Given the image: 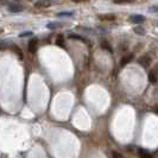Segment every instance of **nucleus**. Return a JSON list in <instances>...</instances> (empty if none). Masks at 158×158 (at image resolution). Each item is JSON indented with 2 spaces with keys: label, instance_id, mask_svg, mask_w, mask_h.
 Here are the masks:
<instances>
[{
  "label": "nucleus",
  "instance_id": "obj_23",
  "mask_svg": "<svg viewBox=\"0 0 158 158\" xmlns=\"http://www.w3.org/2000/svg\"><path fill=\"white\" fill-rule=\"evenodd\" d=\"M155 69H156V70H155V73H156V74H158V64H157V67H156Z\"/></svg>",
  "mask_w": 158,
  "mask_h": 158
},
{
  "label": "nucleus",
  "instance_id": "obj_5",
  "mask_svg": "<svg viewBox=\"0 0 158 158\" xmlns=\"http://www.w3.org/2000/svg\"><path fill=\"white\" fill-rule=\"evenodd\" d=\"M132 58H133V55H132V54H130V55H127V56H124V57L121 58V61H120V67H125L127 63H130V62L132 61Z\"/></svg>",
  "mask_w": 158,
  "mask_h": 158
},
{
  "label": "nucleus",
  "instance_id": "obj_1",
  "mask_svg": "<svg viewBox=\"0 0 158 158\" xmlns=\"http://www.w3.org/2000/svg\"><path fill=\"white\" fill-rule=\"evenodd\" d=\"M27 49H29V51L31 54H35L37 51V49H38V40L37 38H32L29 42V44H27Z\"/></svg>",
  "mask_w": 158,
  "mask_h": 158
},
{
  "label": "nucleus",
  "instance_id": "obj_4",
  "mask_svg": "<svg viewBox=\"0 0 158 158\" xmlns=\"http://www.w3.org/2000/svg\"><path fill=\"white\" fill-rule=\"evenodd\" d=\"M144 20H145L144 17L140 15H133V16L130 17V22L132 24H142Z\"/></svg>",
  "mask_w": 158,
  "mask_h": 158
},
{
  "label": "nucleus",
  "instance_id": "obj_3",
  "mask_svg": "<svg viewBox=\"0 0 158 158\" xmlns=\"http://www.w3.org/2000/svg\"><path fill=\"white\" fill-rule=\"evenodd\" d=\"M7 10L12 13H18V12H22L24 10V7L22 5H17V4H11L7 6Z\"/></svg>",
  "mask_w": 158,
  "mask_h": 158
},
{
  "label": "nucleus",
  "instance_id": "obj_21",
  "mask_svg": "<svg viewBox=\"0 0 158 158\" xmlns=\"http://www.w3.org/2000/svg\"><path fill=\"white\" fill-rule=\"evenodd\" d=\"M30 35H32V32L31 31H29V32H25V33H22L20 36L22 37H25V36H30Z\"/></svg>",
  "mask_w": 158,
  "mask_h": 158
},
{
  "label": "nucleus",
  "instance_id": "obj_19",
  "mask_svg": "<svg viewBox=\"0 0 158 158\" xmlns=\"http://www.w3.org/2000/svg\"><path fill=\"white\" fill-rule=\"evenodd\" d=\"M73 12H64V13H58V16L62 17V16H71Z\"/></svg>",
  "mask_w": 158,
  "mask_h": 158
},
{
  "label": "nucleus",
  "instance_id": "obj_22",
  "mask_svg": "<svg viewBox=\"0 0 158 158\" xmlns=\"http://www.w3.org/2000/svg\"><path fill=\"white\" fill-rule=\"evenodd\" d=\"M74 2H82V1H86V0H73Z\"/></svg>",
  "mask_w": 158,
  "mask_h": 158
},
{
  "label": "nucleus",
  "instance_id": "obj_24",
  "mask_svg": "<svg viewBox=\"0 0 158 158\" xmlns=\"http://www.w3.org/2000/svg\"><path fill=\"white\" fill-rule=\"evenodd\" d=\"M1 32H2V29H1V27H0V33H1Z\"/></svg>",
  "mask_w": 158,
  "mask_h": 158
},
{
  "label": "nucleus",
  "instance_id": "obj_25",
  "mask_svg": "<svg viewBox=\"0 0 158 158\" xmlns=\"http://www.w3.org/2000/svg\"><path fill=\"white\" fill-rule=\"evenodd\" d=\"M157 25H158V23H157Z\"/></svg>",
  "mask_w": 158,
  "mask_h": 158
},
{
  "label": "nucleus",
  "instance_id": "obj_6",
  "mask_svg": "<svg viewBox=\"0 0 158 158\" xmlns=\"http://www.w3.org/2000/svg\"><path fill=\"white\" fill-rule=\"evenodd\" d=\"M138 155H139L140 158H153L150 152H148V151L144 150V149H138Z\"/></svg>",
  "mask_w": 158,
  "mask_h": 158
},
{
  "label": "nucleus",
  "instance_id": "obj_12",
  "mask_svg": "<svg viewBox=\"0 0 158 158\" xmlns=\"http://www.w3.org/2000/svg\"><path fill=\"white\" fill-rule=\"evenodd\" d=\"M49 5H50V0H42L38 4H36L37 7H47Z\"/></svg>",
  "mask_w": 158,
  "mask_h": 158
},
{
  "label": "nucleus",
  "instance_id": "obj_2",
  "mask_svg": "<svg viewBox=\"0 0 158 158\" xmlns=\"http://www.w3.org/2000/svg\"><path fill=\"white\" fill-rule=\"evenodd\" d=\"M138 63L140 64L142 67H144V68H148V67H149V65L151 64L150 56L144 55V56H142V57H139V60H138Z\"/></svg>",
  "mask_w": 158,
  "mask_h": 158
},
{
  "label": "nucleus",
  "instance_id": "obj_7",
  "mask_svg": "<svg viewBox=\"0 0 158 158\" xmlns=\"http://www.w3.org/2000/svg\"><path fill=\"white\" fill-rule=\"evenodd\" d=\"M10 47H12V43L11 42H8L7 40H0V50H6Z\"/></svg>",
  "mask_w": 158,
  "mask_h": 158
},
{
  "label": "nucleus",
  "instance_id": "obj_14",
  "mask_svg": "<svg viewBox=\"0 0 158 158\" xmlns=\"http://www.w3.org/2000/svg\"><path fill=\"white\" fill-rule=\"evenodd\" d=\"M99 18L102 19V20H114V19H115V16H114V15H106V16H100Z\"/></svg>",
  "mask_w": 158,
  "mask_h": 158
},
{
  "label": "nucleus",
  "instance_id": "obj_8",
  "mask_svg": "<svg viewBox=\"0 0 158 158\" xmlns=\"http://www.w3.org/2000/svg\"><path fill=\"white\" fill-rule=\"evenodd\" d=\"M12 49L15 50V52L17 54V56L19 57V60H23V51L19 47H17L16 44H12Z\"/></svg>",
  "mask_w": 158,
  "mask_h": 158
},
{
  "label": "nucleus",
  "instance_id": "obj_17",
  "mask_svg": "<svg viewBox=\"0 0 158 158\" xmlns=\"http://www.w3.org/2000/svg\"><path fill=\"white\" fill-rule=\"evenodd\" d=\"M69 38H71V40H82V42H86L81 36H77V35H69Z\"/></svg>",
  "mask_w": 158,
  "mask_h": 158
},
{
  "label": "nucleus",
  "instance_id": "obj_11",
  "mask_svg": "<svg viewBox=\"0 0 158 158\" xmlns=\"http://www.w3.org/2000/svg\"><path fill=\"white\" fill-rule=\"evenodd\" d=\"M101 47L103 48V49H106L107 51H110V52H113V50H112V47H111V44L107 42V40H102L101 42Z\"/></svg>",
  "mask_w": 158,
  "mask_h": 158
},
{
  "label": "nucleus",
  "instance_id": "obj_20",
  "mask_svg": "<svg viewBox=\"0 0 158 158\" xmlns=\"http://www.w3.org/2000/svg\"><path fill=\"white\" fill-rule=\"evenodd\" d=\"M157 12L158 11V6H152V7H150V12Z\"/></svg>",
  "mask_w": 158,
  "mask_h": 158
},
{
  "label": "nucleus",
  "instance_id": "obj_15",
  "mask_svg": "<svg viewBox=\"0 0 158 158\" xmlns=\"http://www.w3.org/2000/svg\"><path fill=\"white\" fill-rule=\"evenodd\" d=\"M133 31L135 33H138V35H145V30L143 27H140V26H135V29H133Z\"/></svg>",
  "mask_w": 158,
  "mask_h": 158
},
{
  "label": "nucleus",
  "instance_id": "obj_13",
  "mask_svg": "<svg viewBox=\"0 0 158 158\" xmlns=\"http://www.w3.org/2000/svg\"><path fill=\"white\" fill-rule=\"evenodd\" d=\"M135 0H113L114 4H118V5H124V4H131Z\"/></svg>",
  "mask_w": 158,
  "mask_h": 158
},
{
  "label": "nucleus",
  "instance_id": "obj_10",
  "mask_svg": "<svg viewBox=\"0 0 158 158\" xmlns=\"http://www.w3.org/2000/svg\"><path fill=\"white\" fill-rule=\"evenodd\" d=\"M56 44L58 45V47H64V37L62 35H58L57 36V38H56Z\"/></svg>",
  "mask_w": 158,
  "mask_h": 158
},
{
  "label": "nucleus",
  "instance_id": "obj_9",
  "mask_svg": "<svg viewBox=\"0 0 158 158\" xmlns=\"http://www.w3.org/2000/svg\"><path fill=\"white\" fill-rule=\"evenodd\" d=\"M157 74H156V73H155V70H152V71H150V73H149V81H150L151 83H156V82H157Z\"/></svg>",
  "mask_w": 158,
  "mask_h": 158
},
{
  "label": "nucleus",
  "instance_id": "obj_18",
  "mask_svg": "<svg viewBox=\"0 0 158 158\" xmlns=\"http://www.w3.org/2000/svg\"><path fill=\"white\" fill-rule=\"evenodd\" d=\"M113 158H125L121 153H119L117 151H113Z\"/></svg>",
  "mask_w": 158,
  "mask_h": 158
},
{
  "label": "nucleus",
  "instance_id": "obj_16",
  "mask_svg": "<svg viewBox=\"0 0 158 158\" xmlns=\"http://www.w3.org/2000/svg\"><path fill=\"white\" fill-rule=\"evenodd\" d=\"M48 29H57V27H61V24L60 23H50L47 25Z\"/></svg>",
  "mask_w": 158,
  "mask_h": 158
}]
</instances>
